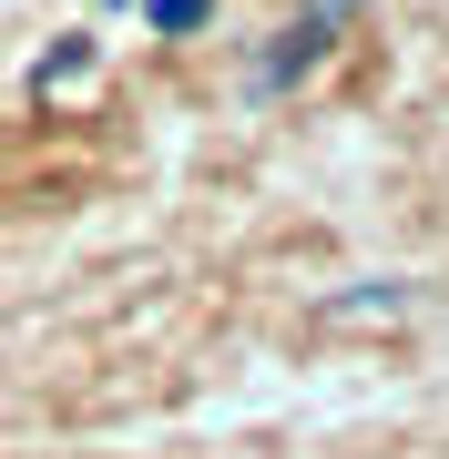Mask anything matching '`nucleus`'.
<instances>
[{"label":"nucleus","mask_w":449,"mask_h":459,"mask_svg":"<svg viewBox=\"0 0 449 459\" xmlns=\"http://www.w3.org/2000/svg\"><path fill=\"white\" fill-rule=\"evenodd\" d=\"M204 11H215V0H153V21H164V31H204Z\"/></svg>","instance_id":"nucleus-1"}]
</instances>
